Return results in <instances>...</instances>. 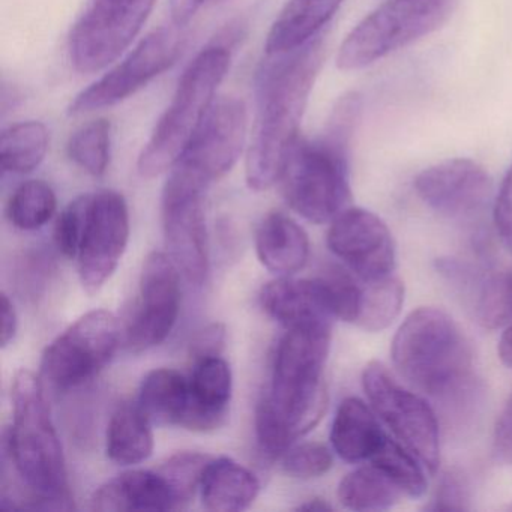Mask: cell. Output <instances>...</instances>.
Masks as SVG:
<instances>
[{"label": "cell", "instance_id": "cell-1", "mask_svg": "<svg viewBox=\"0 0 512 512\" xmlns=\"http://www.w3.org/2000/svg\"><path fill=\"white\" fill-rule=\"evenodd\" d=\"M266 56L256 76V115L245 160V178L254 191L269 190L281 181L287 157L299 139L325 46L317 37L295 52Z\"/></svg>", "mask_w": 512, "mask_h": 512}, {"label": "cell", "instance_id": "cell-2", "mask_svg": "<svg viewBox=\"0 0 512 512\" xmlns=\"http://www.w3.org/2000/svg\"><path fill=\"white\" fill-rule=\"evenodd\" d=\"M398 373L419 391L442 400L458 398L472 385L469 340L449 314L424 307L406 317L391 347Z\"/></svg>", "mask_w": 512, "mask_h": 512}, {"label": "cell", "instance_id": "cell-3", "mask_svg": "<svg viewBox=\"0 0 512 512\" xmlns=\"http://www.w3.org/2000/svg\"><path fill=\"white\" fill-rule=\"evenodd\" d=\"M13 424L8 452L19 475L37 494L34 508L71 509L64 449L53 424L43 383L31 371L20 370L11 386Z\"/></svg>", "mask_w": 512, "mask_h": 512}, {"label": "cell", "instance_id": "cell-4", "mask_svg": "<svg viewBox=\"0 0 512 512\" xmlns=\"http://www.w3.org/2000/svg\"><path fill=\"white\" fill-rule=\"evenodd\" d=\"M331 323L287 329L275 355L271 388L263 395L293 439L310 433L328 407L326 359Z\"/></svg>", "mask_w": 512, "mask_h": 512}, {"label": "cell", "instance_id": "cell-5", "mask_svg": "<svg viewBox=\"0 0 512 512\" xmlns=\"http://www.w3.org/2000/svg\"><path fill=\"white\" fill-rule=\"evenodd\" d=\"M230 50H203L179 80L172 103L155 125L137 163L140 175L157 178L175 166L215 101V92L230 67Z\"/></svg>", "mask_w": 512, "mask_h": 512}, {"label": "cell", "instance_id": "cell-6", "mask_svg": "<svg viewBox=\"0 0 512 512\" xmlns=\"http://www.w3.org/2000/svg\"><path fill=\"white\" fill-rule=\"evenodd\" d=\"M455 0H388L353 28L337 67L356 71L433 34L451 16Z\"/></svg>", "mask_w": 512, "mask_h": 512}, {"label": "cell", "instance_id": "cell-7", "mask_svg": "<svg viewBox=\"0 0 512 512\" xmlns=\"http://www.w3.org/2000/svg\"><path fill=\"white\" fill-rule=\"evenodd\" d=\"M349 151L320 137H299L287 157L281 184L296 214L314 224L331 223L350 200Z\"/></svg>", "mask_w": 512, "mask_h": 512}, {"label": "cell", "instance_id": "cell-8", "mask_svg": "<svg viewBox=\"0 0 512 512\" xmlns=\"http://www.w3.org/2000/svg\"><path fill=\"white\" fill-rule=\"evenodd\" d=\"M157 0H91L70 35V59L79 73H98L116 61L151 16Z\"/></svg>", "mask_w": 512, "mask_h": 512}, {"label": "cell", "instance_id": "cell-9", "mask_svg": "<svg viewBox=\"0 0 512 512\" xmlns=\"http://www.w3.org/2000/svg\"><path fill=\"white\" fill-rule=\"evenodd\" d=\"M362 386L376 415L394 436L416 455L422 466L436 473L440 464L439 424L433 409L415 392L373 361L362 373Z\"/></svg>", "mask_w": 512, "mask_h": 512}, {"label": "cell", "instance_id": "cell-10", "mask_svg": "<svg viewBox=\"0 0 512 512\" xmlns=\"http://www.w3.org/2000/svg\"><path fill=\"white\" fill-rule=\"evenodd\" d=\"M121 338L115 314L89 311L47 347L41 373L50 385L62 391L83 385L109 364Z\"/></svg>", "mask_w": 512, "mask_h": 512}, {"label": "cell", "instance_id": "cell-11", "mask_svg": "<svg viewBox=\"0 0 512 512\" xmlns=\"http://www.w3.org/2000/svg\"><path fill=\"white\" fill-rule=\"evenodd\" d=\"M184 26H164L149 34L122 64L77 95L70 115L79 116L116 106L173 67L184 52Z\"/></svg>", "mask_w": 512, "mask_h": 512}, {"label": "cell", "instance_id": "cell-12", "mask_svg": "<svg viewBox=\"0 0 512 512\" xmlns=\"http://www.w3.org/2000/svg\"><path fill=\"white\" fill-rule=\"evenodd\" d=\"M208 187L178 169H170L163 190L166 247L184 277L202 284L209 271L205 193Z\"/></svg>", "mask_w": 512, "mask_h": 512}, {"label": "cell", "instance_id": "cell-13", "mask_svg": "<svg viewBox=\"0 0 512 512\" xmlns=\"http://www.w3.org/2000/svg\"><path fill=\"white\" fill-rule=\"evenodd\" d=\"M245 142V104L238 98H220L214 101L199 130L173 167L209 187L235 167Z\"/></svg>", "mask_w": 512, "mask_h": 512}, {"label": "cell", "instance_id": "cell-14", "mask_svg": "<svg viewBox=\"0 0 512 512\" xmlns=\"http://www.w3.org/2000/svg\"><path fill=\"white\" fill-rule=\"evenodd\" d=\"M181 269L170 254L154 251L140 274V302L125 332L131 352L160 346L175 328L181 310Z\"/></svg>", "mask_w": 512, "mask_h": 512}, {"label": "cell", "instance_id": "cell-15", "mask_svg": "<svg viewBox=\"0 0 512 512\" xmlns=\"http://www.w3.org/2000/svg\"><path fill=\"white\" fill-rule=\"evenodd\" d=\"M130 212L122 194L101 191L92 196L88 226L79 257L83 289L94 295L112 278L127 250Z\"/></svg>", "mask_w": 512, "mask_h": 512}, {"label": "cell", "instance_id": "cell-16", "mask_svg": "<svg viewBox=\"0 0 512 512\" xmlns=\"http://www.w3.org/2000/svg\"><path fill=\"white\" fill-rule=\"evenodd\" d=\"M329 250L362 281L389 277L395 268V244L382 218L361 208H347L331 221Z\"/></svg>", "mask_w": 512, "mask_h": 512}, {"label": "cell", "instance_id": "cell-17", "mask_svg": "<svg viewBox=\"0 0 512 512\" xmlns=\"http://www.w3.org/2000/svg\"><path fill=\"white\" fill-rule=\"evenodd\" d=\"M415 191L425 205L448 218H469L490 202L493 182L484 167L467 158L428 167L415 179Z\"/></svg>", "mask_w": 512, "mask_h": 512}, {"label": "cell", "instance_id": "cell-18", "mask_svg": "<svg viewBox=\"0 0 512 512\" xmlns=\"http://www.w3.org/2000/svg\"><path fill=\"white\" fill-rule=\"evenodd\" d=\"M263 310L286 329L314 323H331L334 314L322 277L295 280L281 277L260 292Z\"/></svg>", "mask_w": 512, "mask_h": 512}, {"label": "cell", "instance_id": "cell-19", "mask_svg": "<svg viewBox=\"0 0 512 512\" xmlns=\"http://www.w3.org/2000/svg\"><path fill=\"white\" fill-rule=\"evenodd\" d=\"M100 512H161L181 509L160 470H130L101 485L91 499Z\"/></svg>", "mask_w": 512, "mask_h": 512}, {"label": "cell", "instance_id": "cell-20", "mask_svg": "<svg viewBox=\"0 0 512 512\" xmlns=\"http://www.w3.org/2000/svg\"><path fill=\"white\" fill-rule=\"evenodd\" d=\"M191 407L184 428L199 433L218 430L229 419L233 376L221 356L194 361L190 376Z\"/></svg>", "mask_w": 512, "mask_h": 512}, {"label": "cell", "instance_id": "cell-21", "mask_svg": "<svg viewBox=\"0 0 512 512\" xmlns=\"http://www.w3.org/2000/svg\"><path fill=\"white\" fill-rule=\"evenodd\" d=\"M256 251L268 271L292 277L307 265L310 239L292 217L283 212H271L257 229Z\"/></svg>", "mask_w": 512, "mask_h": 512}, {"label": "cell", "instance_id": "cell-22", "mask_svg": "<svg viewBox=\"0 0 512 512\" xmlns=\"http://www.w3.org/2000/svg\"><path fill=\"white\" fill-rule=\"evenodd\" d=\"M373 407L364 401L349 397L341 401L331 428V443L338 457L347 463L371 460L385 442Z\"/></svg>", "mask_w": 512, "mask_h": 512}, {"label": "cell", "instance_id": "cell-23", "mask_svg": "<svg viewBox=\"0 0 512 512\" xmlns=\"http://www.w3.org/2000/svg\"><path fill=\"white\" fill-rule=\"evenodd\" d=\"M344 0H290L266 38V55L295 52L319 37Z\"/></svg>", "mask_w": 512, "mask_h": 512}, {"label": "cell", "instance_id": "cell-24", "mask_svg": "<svg viewBox=\"0 0 512 512\" xmlns=\"http://www.w3.org/2000/svg\"><path fill=\"white\" fill-rule=\"evenodd\" d=\"M259 491L257 476L229 457L211 458L199 488L203 506L215 512L245 511L253 505Z\"/></svg>", "mask_w": 512, "mask_h": 512}, {"label": "cell", "instance_id": "cell-25", "mask_svg": "<svg viewBox=\"0 0 512 512\" xmlns=\"http://www.w3.org/2000/svg\"><path fill=\"white\" fill-rule=\"evenodd\" d=\"M137 404L152 424L184 428L191 407L190 377L173 368H157L146 374Z\"/></svg>", "mask_w": 512, "mask_h": 512}, {"label": "cell", "instance_id": "cell-26", "mask_svg": "<svg viewBox=\"0 0 512 512\" xmlns=\"http://www.w3.org/2000/svg\"><path fill=\"white\" fill-rule=\"evenodd\" d=\"M152 422L139 404L122 403L107 425V457L119 466L143 463L154 452Z\"/></svg>", "mask_w": 512, "mask_h": 512}, {"label": "cell", "instance_id": "cell-27", "mask_svg": "<svg viewBox=\"0 0 512 512\" xmlns=\"http://www.w3.org/2000/svg\"><path fill=\"white\" fill-rule=\"evenodd\" d=\"M338 500L350 511H386L404 496L397 484L371 461L341 479Z\"/></svg>", "mask_w": 512, "mask_h": 512}, {"label": "cell", "instance_id": "cell-28", "mask_svg": "<svg viewBox=\"0 0 512 512\" xmlns=\"http://www.w3.org/2000/svg\"><path fill=\"white\" fill-rule=\"evenodd\" d=\"M49 149L46 125L37 121L20 122L0 137V163L4 172L26 175L34 172Z\"/></svg>", "mask_w": 512, "mask_h": 512}, {"label": "cell", "instance_id": "cell-29", "mask_svg": "<svg viewBox=\"0 0 512 512\" xmlns=\"http://www.w3.org/2000/svg\"><path fill=\"white\" fill-rule=\"evenodd\" d=\"M355 325L367 332L389 328L400 316L404 304V286L398 278L364 281Z\"/></svg>", "mask_w": 512, "mask_h": 512}, {"label": "cell", "instance_id": "cell-30", "mask_svg": "<svg viewBox=\"0 0 512 512\" xmlns=\"http://www.w3.org/2000/svg\"><path fill=\"white\" fill-rule=\"evenodd\" d=\"M58 209L55 191L47 182L31 179L16 188L8 200L10 223L20 230H38L46 226Z\"/></svg>", "mask_w": 512, "mask_h": 512}, {"label": "cell", "instance_id": "cell-31", "mask_svg": "<svg viewBox=\"0 0 512 512\" xmlns=\"http://www.w3.org/2000/svg\"><path fill=\"white\" fill-rule=\"evenodd\" d=\"M370 461L377 464L400 487L404 496L418 499L427 493L428 482L422 463L406 446L386 437Z\"/></svg>", "mask_w": 512, "mask_h": 512}, {"label": "cell", "instance_id": "cell-32", "mask_svg": "<svg viewBox=\"0 0 512 512\" xmlns=\"http://www.w3.org/2000/svg\"><path fill=\"white\" fill-rule=\"evenodd\" d=\"M112 127L106 119L89 122L71 136L68 157L89 175L103 176L110 163Z\"/></svg>", "mask_w": 512, "mask_h": 512}, {"label": "cell", "instance_id": "cell-33", "mask_svg": "<svg viewBox=\"0 0 512 512\" xmlns=\"http://www.w3.org/2000/svg\"><path fill=\"white\" fill-rule=\"evenodd\" d=\"M476 320L485 329L512 323V272H497L479 283L475 298Z\"/></svg>", "mask_w": 512, "mask_h": 512}, {"label": "cell", "instance_id": "cell-34", "mask_svg": "<svg viewBox=\"0 0 512 512\" xmlns=\"http://www.w3.org/2000/svg\"><path fill=\"white\" fill-rule=\"evenodd\" d=\"M211 458L200 452H179L158 467L175 491L181 509L187 508L199 491L203 472Z\"/></svg>", "mask_w": 512, "mask_h": 512}, {"label": "cell", "instance_id": "cell-35", "mask_svg": "<svg viewBox=\"0 0 512 512\" xmlns=\"http://www.w3.org/2000/svg\"><path fill=\"white\" fill-rule=\"evenodd\" d=\"M91 194L77 197L59 215L55 226V242L58 250L68 259L79 257L91 211Z\"/></svg>", "mask_w": 512, "mask_h": 512}, {"label": "cell", "instance_id": "cell-36", "mask_svg": "<svg viewBox=\"0 0 512 512\" xmlns=\"http://www.w3.org/2000/svg\"><path fill=\"white\" fill-rule=\"evenodd\" d=\"M320 277L325 283L334 319L355 325L361 304L362 286L356 283L352 275L338 268L329 269Z\"/></svg>", "mask_w": 512, "mask_h": 512}, {"label": "cell", "instance_id": "cell-37", "mask_svg": "<svg viewBox=\"0 0 512 512\" xmlns=\"http://www.w3.org/2000/svg\"><path fill=\"white\" fill-rule=\"evenodd\" d=\"M281 458L284 473L298 479L320 478L331 470L334 463L328 446L319 442H305L292 446Z\"/></svg>", "mask_w": 512, "mask_h": 512}, {"label": "cell", "instance_id": "cell-38", "mask_svg": "<svg viewBox=\"0 0 512 512\" xmlns=\"http://www.w3.org/2000/svg\"><path fill=\"white\" fill-rule=\"evenodd\" d=\"M362 113V97L356 92L344 95L332 110L331 118L326 125L325 137L338 148L349 151L350 140L358 127Z\"/></svg>", "mask_w": 512, "mask_h": 512}, {"label": "cell", "instance_id": "cell-39", "mask_svg": "<svg viewBox=\"0 0 512 512\" xmlns=\"http://www.w3.org/2000/svg\"><path fill=\"white\" fill-rule=\"evenodd\" d=\"M467 502H469V496H467V488L463 479L460 478V475L451 472L443 475L436 496L425 509L428 511H463V509H469Z\"/></svg>", "mask_w": 512, "mask_h": 512}, {"label": "cell", "instance_id": "cell-40", "mask_svg": "<svg viewBox=\"0 0 512 512\" xmlns=\"http://www.w3.org/2000/svg\"><path fill=\"white\" fill-rule=\"evenodd\" d=\"M493 221L497 235L512 253V166L503 178L494 200Z\"/></svg>", "mask_w": 512, "mask_h": 512}, {"label": "cell", "instance_id": "cell-41", "mask_svg": "<svg viewBox=\"0 0 512 512\" xmlns=\"http://www.w3.org/2000/svg\"><path fill=\"white\" fill-rule=\"evenodd\" d=\"M224 346H226V326L223 323H211L197 332L196 337L191 341V358L199 361L209 356H221Z\"/></svg>", "mask_w": 512, "mask_h": 512}, {"label": "cell", "instance_id": "cell-42", "mask_svg": "<svg viewBox=\"0 0 512 512\" xmlns=\"http://www.w3.org/2000/svg\"><path fill=\"white\" fill-rule=\"evenodd\" d=\"M493 452L500 463L512 464V394L494 427Z\"/></svg>", "mask_w": 512, "mask_h": 512}, {"label": "cell", "instance_id": "cell-43", "mask_svg": "<svg viewBox=\"0 0 512 512\" xmlns=\"http://www.w3.org/2000/svg\"><path fill=\"white\" fill-rule=\"evenodd\" d=\"M17 326H19V317H17L16 307L8 298L7 293H2V329H0L2 349L13 343L17 334Z\"/></svg>", "mask_w": 512, "mask_h": 512}, {"label": "cell", "instance_id": "cell-44", "mask_svg": "<svg viewBox=\"0 0 512 512\" xmlns=\"http://www.w3.org/2000/svg\"><path fill=\"white\" fill-rule=\"evenodd\" d=\"M205 2L206 0H170L172 22L185 28Z\"/></svg>", "mask_w": 512, "mask_h": 512}, {"label": "cell", "instance_id": "cell-45", "mask_svg": "<svg viewBox=\"0 0 512 512\" xmlns=\"http://www.w3.org/2000/svg\"><path fill=\"white\" fill-rule=\"evenodd\" d=\"M497 352H499L500 361L506 365V367L512 368V323L506 328V331L503 332L502 338L499 341V347H497Z\"/></svg>", "mask_w": 512, "mask_h": 512}, {"label": "cell", "instance_id": "cell-46", "mask_svg": "<svg viewBox=\"0 0 512 512\" xmlns=\"http://www.w3.org/2000/svg\"><path fill=\"white\" fill-rule=\"evenodd\" d=\"M296 509H298V511L323 512L332 511V506L329 505L326 500L316 497V499L307 500V502L302 503V505H299Z\"/></svg>", "mask_w": 512, "mask_h": 512}, {"label": "cell", "instance_id": "cell-47", "mask_svg": "<svg viewBox=\"0 0 512 512\" xmlns=\"http://www.w3.org/2000/svg\"><path fill=\"white\" fill-rule=\"evenodd\" d=\"M509 511H512V505H509Z\"/></svg>", "mask_w": 512, "mask_h": 512}]
</instances>
